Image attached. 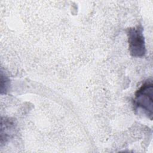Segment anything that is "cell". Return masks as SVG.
Listing matches in <instances>:
<instances>
[{
    "label": "cell",
    "mask_w": 153,
    "mask_h": 153,
    "mask_svg": "<svg viewBox=\"0 0 153 153\" xmlns=\"http://www.w3.org/2000/svg\"><path fill=\"white\" fill-rule=\"evenodd\" d=\"M16 129L14 122L7 118L1 120V144L5 143L10 138L12 137Z\"/></svg>",
    "instance_id": "3"
},
{
    "label": "cell",
    "mask_w": 153,
    "mask_h": 153,
    "mask_svg": "<svg viewBox=\"0 0 153 153\" xmlns=\"http://www.w3.org/2000/svg\"><path fill=\"white\" fill-rule=\"evenodd\" d=\"M153 84L151 79H147L136 91L133 99L136 111H140L150 120L153 115Z\"/></svg>",
    "instance_id": "1"
},
{
    "label": "cell",
    "mask_w": 153,
    "mask_h": 153,
    "mask_svg": "<svg viewBox=\"0 0 153 153\" xmlns=\"http://www.w3.org/2000/svg\"><path fill=\"white\" fill-rule=\"evenodd\" d=\"M128 49L130 54L134 57H142L146 53L143 28L140 26L130 27L127 31Z\"/></svg>",
    "instance_id": "2"
}]
</instances>
